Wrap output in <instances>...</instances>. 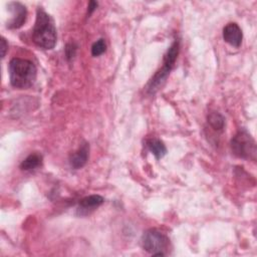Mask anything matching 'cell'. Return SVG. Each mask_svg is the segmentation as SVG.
I'll use <instances>...</instances> for the list:
<instances>
[{
  "label": "cell",
  "instance_id": "1",
  "mask_svg": "<svg viewBox=\"0 0 257 257\" xmlns=\"http://www.w3.org/2000/svg\"><path fill=\"white\" fill-rule=\"evenodd\" d=\"M56 29L52 18L41 8L37 10L32 40L40 48L52 49L56 44Z\"/></svg>",
  "mask_w": 257,
  "mask_h": 257
},
{
  "label": "cell",
  "instance_id": "2",
  "mask_svg": "<svg viewBox=\"0 0 257 257\" xmlns=\"http://www.w3.org/2000/svg\"><path fill=\"white\" fill-rule=\"evenodd\" d=\"M37 69L34 63L27 59L12 58L9 62V77L12 86L20 89L29 88L35 82Z\"/></svg>",
  "mask_w": 257,
  "mask_h": 257
},
{
  "label": "cell",
  "instance_id": "3",
  "mask_svg": "<svg viewBox=\"0 0 257 257\" xmlns=\"http://www.w3.org/2000/svg\"><path fill=\"white\" fill-rule=\"evenodd\" d=\"M179 50H180V41L175 40L167 50L166 54L164 55L162 68L156 72V74L152 77V79L148 83L147 89L150 93H155L160 88V86H162V84L166 81L167 77L170 74V71L174 67V64L179 54Z\"/></svg>",
  "mask_w": 257,
  "mask_h": 257
},
{
  "label": "cell",
  "instance_id": "4",
  "mask_svg": "<svg viewBox=\"0 0 257 257\" xmlns=\"http://www.w3.org/2000/svg\"><path fill=\"white\" fill-rule=\"evenodd\" d=\"M232 153L241 159L253 160L256 158V144L246 131H239L231 140Z\"/></svg>",
  "mask_w": 257,
  "mask_h": 257
},
{
  "label": "cell",
  "instance_id": "5",
  "mask_svg": "<svg viewBox=\"0 0 257 257\" xmlns=\"http://www.w3.org/2000/svg\"><path fill=\"white\" fill-rule=\"evenodd\" d=\"M141 243L142 247L147 252L157 256H165V251L169 246L170 240L164 233L160 232L159 230L150 229L143 234Z\"/></svg>",
  "mask_w": 257,
  "mask_h": 257
},
{
  "label": "cell",
  "instance_id": "6",
  "mask_svg": "<svg viewBox=\"0 0 257 257\" xmlns=\"http://www.w3.org/2000/svg\"><path fill=\"white\" fill-rule=\"evenodd\" d=\"M8 10L12 13L11 19L8 21L7 27L10 29L20 28L26 21L27 9L20 2H10L8 4Z\"/></svg>",
  "mask_w": 257,
  "mask_h": 257
},
{
  "label": "cell",
  "instance_id": "7",
  "mask_svg": "<svg viewBox=\"0 0 257 257\" xmlns=\"http://www.w3.org/2000/svg\"><path fill=\"white\" fill-rule=\"evenodd\" d=\"M223 38L230 45L234 47H239L243 39V33L237 23L231 22L224 27Z\"/></svg>",
  "mask_w": 257,
  "mask_h": 257
},
{
  "label": "cell",
  "instance_id": "8",
  "mask_svg": "<svg viewBox=\"0 0 257 257\" xmlns=\"http://www.w3.org/2000/svg\"><path fill=\"white\" fill-rule=\"evenodd\" d=\"M88 155H89V145L87 143H82L79 148L72 153L69 156V164L70 166L75 169H81L87 162L88 160Z\"/></svg>",
  "mask_w": 257,
  "mask_h": 257
},
{
  "label": "cell",
  "instance_id": "9",
  "mask_svg": "<svg viewBox=\"0 0 257 257\" xmlns=\"http://www.w3.org/2000/svg\"><path fill=\"white\" fill-rule=\"evenodd\" d=\"M146 144H147L148 150L156 157L157 160H160L166 156L167 148L161 140L155 139V138L149 139V140H147Z\"/></svg>",
  "mask_w": 257,
  "mask_h": 257
},
{
  "label": "cell",
  "instance_id": "10",
  "mask_svg": "<svg viewBox=\"0 0 257 257\" xmlns=\"http://www.w3.org/2000/svg\"><path fill=\"white\" fill-rule=\"evenodd\" d=\"M42 165V156L38 153L30 154L20 164V169L23 171H33Z\"/></svg>",
  "mask_w": 257,
  "mask_h": 257
},
{
  "label": "cell",
  "instance_id": "11",
  "mask_svg": "<svg viewBox=\"0 0 257 257\" xmlns=\"http://www.w3.org/2000/svg\"><path fill=\"white\" fill-rule=\"evenodd\" d=\"M104 202V199L99 195H90L84 197L79 202V209L80 210H94L95 208L99 207Z\"/></svg>",
  "mask_w": 257,
  "mask_h": 257
},
{
  "label": "cell",
  "instance_id": "12",
  "mask_svg": "<svg viewBox=\"0 0 257 257\" xmlns=\"http://www.w3.org/2000/svg\"><path fill=\"white\" fill-rule=\"evenodd\" d=\"M208 123L215 131H222L225 125V118L221 113L212 111L208 114Z\"/></svg>",
  "mask_w": 257,
  "mask_h": 257
},
{
  "label": "cell",
  "instance_id": "13",
  "mask_svg": "<svg viewBox=\"0 0 257 257\" xmlns=\"http://www.w3.org/2000/svg\"><path fill=\"white\" fill-rule=\"evenodd\" d=\"M106 49V44H105V40L103 38H100L98 40H96L92 46H91V54L92 56H99L102 53H104Z\"/></svg>",
  "mask_w": 257,
  "mask_h": 257
},
{
  "label": "cell",
  "instance_id": "14",
  "mask_svg": "<svg viewBox=\"0 0 257 257\" xmlns=\"http://www.w3.org/2000/svg\"><path fill=\"white\" fill-rule=\"evenodd\" d=\"M76 49H77V46L75 44H73V43H67L66 44V46H65V55H66V58L68 60L72 59L75 56Z\"/></svg>",
  "mask_w": 257,
  "mask_h": 257
},
{
  "label": "cell",
  "instance_id": "15",
  "mask_svg": "<svg viewBox=\"0 0 257 257\" xmlns=\"http://www.w3.org/2000/svg\"><path fill=\"white\" fill-rule=\"evenodd\" d=\"M7 48H8V44L5 40L4 37H1V57L4 58L5 54H6V51H7Z\"/></svg>",
  "mask_w": 257,
  "mask_h": 257
},
{
  "label": "cell",
  "instance_id": "16",
  "mask_svg": "<svg viewBox=\"0 0 257 257\" xmlns=\"http://www.w3.org/2000/svg\"><path fill=\"white\" fill-rule=\"evenodd\" d=\"M97 7V2L95 1H90L89 4H88V7H87V15H90Z\"/></svg>",
  "mask_w": 257,
  "mask_h": 257
}]
</instances>
